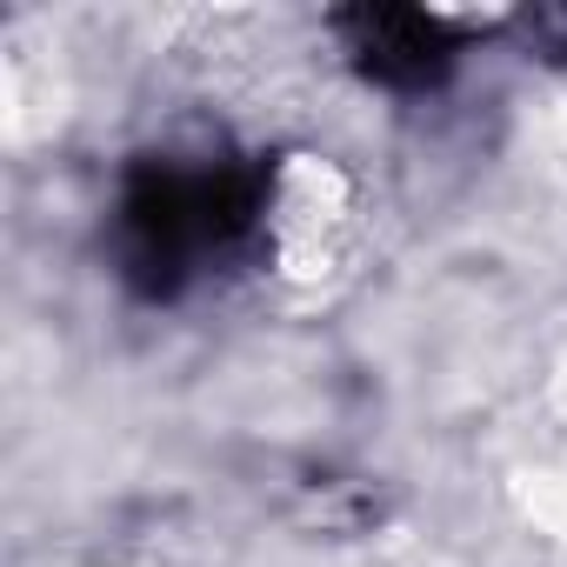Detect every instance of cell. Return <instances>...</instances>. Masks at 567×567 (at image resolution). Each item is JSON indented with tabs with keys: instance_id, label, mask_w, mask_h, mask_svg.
<instances>
[{
	"instance_id": "obj_1",
	"label": "cell",
	"mask_w": 567,
	"mask_h": 567,
	"mask_svg": "<svg viewBox=\"0 0 567 567\" xmlns=\"http://www.w3.org/2000/svg\"><path fill=\"white\" fill-rule=\"evenodd\" d=\"M348 34H354V54L368 61V74H381L394 87H421V81H434L447 68V34L427 14L381 8V14H354Z\"/></svg>"
}]
</instances>
